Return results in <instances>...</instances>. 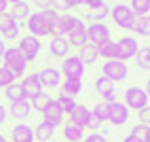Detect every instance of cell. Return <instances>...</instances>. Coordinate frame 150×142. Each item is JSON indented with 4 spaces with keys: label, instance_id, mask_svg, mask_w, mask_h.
<instances>
[{
    "label": "cell",
    "instance_id": "cell-49",
    "mask_svg": "<svg viewBox=\"0 0 150 142\" xmlns=\"http://www.w3.org/2000/svg\"><path fill=\"white\" fill-rule=\"evenodd\" d=\"M4 51H6V43H4V38H0V57L4 55Z\"/></svg>",
    "mask_w": 150,
    "mask_h": 142
},
{
    "label": "cell",
    "instance_id": "cell-12",
    "mask_svg": "<svg viewBox=\"0 0 150 142\" xmlns=\"http://www.w3.org/2000/svg\"><path fill=\"white\" fill-rule=\"evenodd\" d=\"M76 15L72 13H59L57 21L53 26V36H59V38H66L70 32H72V28L76 26Z\"/></svg>",
    "mask_w": 150,
    "mask_h": 142
},
{
    "label": "cell",
    "instance_id": "cell-10",
    "mask_svg": "<svg viewBox=\"0 0 150 142\" xmlns=\"http://www.w3.org/2000/svg\"><path fill=\"white\" fill-rule=\"evenodd\" d=\"M19 85H21V91H23V98L25 100H32L34 96L40 93V91H45L38 72H28L21 81H19Z\"/></svg>",
    "mask_w": 150,
    "mask_h": 142
},
{
    "label": "cell",
    "instance_id": "cell-35",
    "mask_svg": "<svg viewBox=\"0 0 150 142\" xmlns=\"http://www.w3.org/2000/svg\"><path fill=\"white\" fill-rule=\"evenodd\" d=\"M91 113L102 119V123H106V121H108V115H110V104H106L104 100H102V102H97V104L91 108Z\"/></svg>",
    "mask_w": 150,
    "mask_h": 142
},
{
    "label": "cell",
    "instance_id": "cell-29",
    "mask_svg": "<svg viewBox=\"0 0 150 142\" xmlns=\"http://www.w3.org/2000/svg\"><path fill=\"white\" fill-rule=\"evenodd\" d=\"M133 32L135 36H150V15H142V17H135V24H133Z\"/></svg>",
    "mask_w": 150,
    "mask_h": 142
},
{
    "label": "cell",
    "instance_id": "cell-17",
    "mask_svg": "<svg viewBox=\"0 0 150 142\" xmlns=\"http://www.w3.org/2000/svg\"><path fill=\"white\" fill-rule=\"evenodd\" d=\"M64 119H66V115H64V110L59 108V104L55 102V100L49 104V108L42 113V121H47V123H51L55 127H62L64 125Z\"/></svg>",
    "mask_w": 150,
    "mask_h": 142
},
{
    "label": "cell",
    "instance_id": "cell-48",
    "mask_svg": "<svg viewBox=\"0 0 150 142\" xmlns=\"http://www.w3.org/2000/svg\"><path fill=\"white\" fill-rule=\"evenodd\" d=\"M8 0H0V13H4V11H8Z\"/></svg>",
    "mask_w": 150,
    "mask_h": 142
},
{
    "label": "cell",
    "instance_id": "cell-45",
    "mask_svg": "<svg viewBox=\"0 0 150 142\" xmlns=\"http://www.w3.org/2000/svg\"><path fill=\"white\" fill-rule=\"evenodd\" d=\"M6 117H8V110H6L2 104H0V125H2L4 121H6Z\"/></svg>",
    "mask_w": 150,
    "mask_h": 142
},
{
    "label": "cell",
    "instance_id": "cell-33",
    "mask_svg": "<svg viewBox=\"0 0 150 142\" xmlns=\"http://www.w3.org/2000/svg\"><path fill=\"white\" fill-rule=\"evenodd\" d=\"M129 6L133 9V13H135L137 17L150 13V0H131V2H129Z\"/></svg>",
    "mask_w": 150,
    "mask_h": 142
},
{
    "label": "cell",
    "instance_id": "cell-1",
    "mask_svg": "<svg viewBox=\"0 0 150 142\" xmlns=\"http://www.w3.org/2000/svg\"><path fill=\"white\" fill-rule=\"evenodd\" d=\"M57 17H59L57 11H53V9H42V11H36V13H32L28 17L25 28H28V32L32 36H36V38L51 36Z\"/></svg>",
    "mask_w": 150,
    "mask_h": 142
},
{
    "label": "cell",
    "instance_id": "cell-54",
    "mask_svg": "<svg viewBox=\"0 0 150 142\" xmlns=\"http://www.w3.org/2000/svg\"><path fill=\"white\" fill-rule=\"evenodd\" d=\"M51 142H57V140H51Z\"/></svg>",
    "mask_w": 150,
    "mask_h": 142
},
{
    "label": "cell",
    "instance_id": "cell-43",
    "mask_svg": "<svg viewBox=\"0 0 150 142\" xmlns=\"http://www.w3.org/2000/svg\"><path fill=\"white\" fill-rule=\"evenodd\" d=\"M34 4L38 6V11H42V9H51V0H34Z\"/></svg>",
    "mask_w": 150,
    "mask_h": 142
},
{
    "label": "cell",
    "instance_id": "cell-41",
    "mask_svg": "<svg viewBox=\"0 0 150 142\" xmlns=\"http://www.w3.org/2000/svg\"><path fill=\"white\" fill-rule=\"evenodd\" d=\"M99 127H102V119H99L97 115H89V121H87V129H91V131H97Z\"/></svg>",
    "mask_w": 150,
    "mask_h": 142
},
{
    "label": "cell",
    "instance_id": "cell-47",
    "mask_svg": "<svg viewBox=\"0 0 150 142\" xmlns=\"http://www.w3.org/2000/svg\"><path fill=\"white\" fill-rule=\"evenodd\" d=\"M123 142H142V140H139V138H135L133 134H127V136L123 138Z\"/></svg>",
    "mask_w": 150,
    "mask_h": 142
},
{
    "label": "cell",
    "instance_id": "cell-42",
    "mask_svg": "<svg viewBox=\"0 0 150 142\" xmlns=\"http://www.w3.org/2000/svg\"><path fill=\"white\" fill-rule=\"evenodd\" d=\"M83 142H108V138L104 134H99V131H91V134H87Z\"/></svg>",
    "mask_w": 150,
    "mask_h": 142
},
{
    "label": "cell",
    "instance_id": "cell-32",
    "mask_svg": "<svg viewBox=\"0 0 150 142\" xmlns=\"http://www.w3.org/2000/svg\"><path fill=\"white\" fill-rule=\"evenodd\" d=\"M135 64L142 70H150V47H139V51L135 55Z\"/></svg>",
    "mask_w": 150,
    "mask_h": 142
},
{
    "label": "cell",
    "instance_id": "cell-25",
    "mask_svg": "<svg viewBox=\"0 0 150 142\" xmlns=\"http://www.w3.org/2000/svg\"><path fill=\"white\" fill-rule=\"evenodd\" d=\"M53 100H55V98H53L51 93H47V91H40L38 96H34L32 100H30V104H32V108L36 110V113H40V115H42L45 110L49 108V104L53 102Z\"/></svg>",
    "mask_w": 150,
    "mask_h": 142
},
{
    "label": "cell",
    "instance_id": "cell-55",
    "mask_svg": "<svg viewBox=\"0 0 150 142\" xmlns=\"http://www.w3.org/2000/svg\"><path fill=\"white\" fill-rule=\"evenodd\" d=\"M148 96H150V91H148Z\"/></svg>",
    "mask_w": 150,
    "mask_h": 142
},
{
    "label": "cell",
    "instance_id": "cell-50",
    "mask_svg": "<svg viewBox=\"0 0 150 142\" xmlns=\"http://www.w3.org/2000/svg\"><path fill=\"white\" fill-rule=\"evenodd\" d=\"M17 2H23V0H8V4H17Z\"/></svg>",
    "mask_w": 150,
    "mask_h": 142
},
{
    "label": "cell",
    "instance_id": "cell-9",
    "mask_svg": "<svg viewBox=\"0 0 150 142\" xmlns=\"http://www.w3.org/2000/svg\"><path fill=\"white\" fill-rule=\"evenodd\" d=\"M17 47H19V51L23 53V57L28 59V62H34V59L38 57V53H40V49H42L40 38H36V36H32V34L21 36Z\"/></svg>",
    "mask_w": 150,
    "mask_h": 142
},
{
    "label": "cell",
    "instance_id": "cell-40",
    "mask_svg": "<svg viewBox=\"0 0 150 142\" xmlns=\"http://www.w3.org/2000/svg\"><path fill=\"white\" fill-rule=\"evenodd\" d=\"M129 134H133L135 138H139V140H142V142H146V134H148V127L146 125H142V123H137L131 131H129Z\"/></svg>",
    "mask_w": 150,
    "mask_h": 142
},
{
    "label": "cell",
    "instance_id": "cell-37",
    "mask_svg": "<svg viewBox=\"0 0 150 142\" xmlns=\"http://www.w3.org/2000/svg\"><path fill=\"white\" fill-rule=\"evenodd\" d=\"M15 24V19L11 17V13L8 11H4V13H0V34H4L8 28H11Z\"/></svg>",
    "mask_w": 150,
    "mask_h": 142
},
{
    "label": "cell",
    "instance_id": "cell-13",
    "mask_svg": "<svg viewBox=\"0 0 150 142\" xmlns=\"http://www.w3.org/2000/svg\"><path fill=\"white\" fill-rule=\"evenodd\" d=\"M66 40L70 43V47H76V49H81L83 45L89 43V38H87V24H85V19L78 17L76 19V26L72 28V32H70L66 36Z\"/></svg>",
    "mask_w": 150,
    "mask_h": 142
},
{
    "label": "cell",
    "instance_id": "cell-44",
    "mask_svg": "<svg viewBox=\"0 0 150 142\" xmlns=\"http://www.w3.org/2000/svg\"><path fill=\"white\" fill-rule=\"evenodd\" d=\"M104 0H85V6L87 9H95V6H99Z\"/></svg>",
    "mask_w": 150,
    "mask_h": 142
},
{
    "label": "cell",
    "instance_id": "cell-5",
    "mask_svg": "<svg viewBox=\"0 0 150 142\" xmlns=\"http://www.w3.org/2000/svg\"><path fill=\"white\" fill-rule=\"evenodd\" d=\"M102 74L108 76L112 83H121V81H125L129 76V66L127 62H123V59H108V62H104L102 66Z\"/></svg>",
    "mask_w": 150,
    "mask_h": 142
},
{
    "label": "cell",
    "instance_id": "cell-52",
    "mask_svg": "<svg viewBox=\"0 0 150 142\" xmlns=\"http://www.w3.org/2000/svg\"><path fill=\"white\" fill-rule=\"evenodd\" d=\"M0 142H8V140H6V136H2V134H0Z\"/></svg>",
    "mask_w": 150,
    "mask_h": 142
},
{
    "label": "cell",
    "instance_id": "cell-34",
    "mask_svg": "<svg viewBox=\"0 0 150 142\" xmlns=\"http://www.w3.org/2000/svg\"><path fill=\"white\" fill-rule=\"evenodd\" d=\"M15 81H17V78H15V76L11 74V70H8V68H6L4 64L0 66V89L4 91V89H6L8 85H11V83H15Z\"/></svg>",
    "mask_w": 150,
    "mask_h": 142
},
{
    "label": "cell",
    "instance_id": "cell-51",
    "mask_svg": "<svg viewBox=\"0 0 150 142\" xmlns=\"http://www.w3.org/2000/svg\"><path fill=\"white\" fill-rule=\"evenodd\" d=\"M146 91H150V76H148V81H146Z\"/></svg>",
    "mask_w": 150,
    "mask_h": 142
},
{
    "label": "cell",
    "instance_id": "cell-15",
    "mask_svg": "<svg viewBox=\"0 0 150 142\" xmlns=\"http://www.w3.org/2000/svg\"><path fill=\"white\" fill-rule=\"evenodd\" d=\"M30 115H32V104L30 100H17V102H11L8 106V117H13L15 121H25Z\"/></svg>",
    "mask_w": 150,
    "mask_h": 142
},
{
    "label": "cell",
    "instance_id": "cell-24",
    "mask_svg": "<svg viewBox=\"0 0 150 142\" xmlns=\"http://www.w3.org/2000/svg\"><path fill=\"white\" fill-rule=\"evenodd\" d=\"M8 13H11V17L15 19V21H28V17L32 15V9H30V4L25 2H17V4H11V9H8Z\"/></svg>",
    "mask_w": 150,
    "mask_h": 142
},
{
    "label": "cell",
    "instance_id": "cell-30",
    "mask_svg": "<svg viewBox=\"0 0 150 142\" xmlns=\"http://www.w3.org/2000/svg\"><path fill=\"white\" fill-rule=\"evenodd\" d=\"M55 102L59 104V108L64 110V115H70V113L74 110V106H76V98H72V96L62 93V91H59V96L55 98Z\"/></svg>",
    "mask_w": 150,
    "mask_h": 142
},
{
    "label": "cell",
    "instance_id": "cell-11",
    "mask_svg": "<svg viewBox=\"0 0 150 142\" xmlns=\"http://www.w3.org/2000/svg\"><path fill=\"white\" fill-rule=\"evenodd\" d=\"M131 110L127 108V104L125 102H112L110 104V115H108V123H112L114 127H123V125H127V121H129V115Z\"/></svg>",
    "mask_w": 150,
    "mask_h": 142
},
{
    "label": "cell",
    "instance_id": "cell-27",
    "mask_svg": "<svg viewBox=\"0 0 150 142\" xmlns=\"http://www.w3.org/2000/svg\"><path fill=\"white\" fill-rule=\"evenodd\" d=\"M97 51H99V57H104L106 62L108 59H118V47H116V40H106L104 45H99L97 47Z\"/></svg>",
    "mask_w": 150,
    "mask_h": 142
},
{
    "label": "cell",
    "instance_id": "cell-8",
    "mask_svg": "<svg viewBox=\"0 0 150 142\" xmlns=\"http://www.w3.org/2000/svg\"><path fill=\"white\" fill-rule=\"evenodd\" d=\"M87 38L91 45L99 47L106 40H110V28L104 21H91V24H87Z\"/></svg>",
    "mask_w": 150,
    "mask_h": 142
},
{
    "label": "cell",
    "instance_id": "cell-19",
    "mask_svg": "<svg viewBox=\"0 0 150 142\" xmlns=\"http://www.w3.org/2000/svg\"><path fill=\"white\" fill-rule=\"evenodd\" d=\"M89 115H91V108L85 106V104H76L74 110L68 115V121L74 123L78 127H87V121H89Z\"/></svg>",
    "mask_w": 150,
    "mask_h": 142
},
{
    "label": "cell",
    "instance_id": "cell-21",
    "mask_svg": "<svg viewBox=\"0 0 150 142\" xmlns=\"http://www.w3.org/2000/svg\"><path fill=\"white\" fill-rule=\"evenodd\" d=\"M64 129H62V134H64V138H66V142H83L85 140V127H78V125H74V123H64L62 125Z\"/></svg>",
    "mask_w": 150,
    "mask_h": 142
},
{
    "label": "cell",
    "instance_id": "cell-26",
    "mask_svg": "<svg viewBox=\"0 0 150 142\" xmlns=\"http://www.w3.org/2000/svg\"><path fill=\"white\" fill-rule=\"evenodd\" d=\"M106 17H110V6L106 4V0L99 6L89 9V11L85 13V19H89V24H91V21H104Z\"/></svg>",
    "mask_w": 150,
    "mask_h": 142
},
{
    "label": "cell",
    "instance_id": "cell-46",
    "mask_svg": "<svg viewBox=\"0 0 150 142\" xmlns=\"http://www.w3.org/2000/svg\"><path fill=\"white\" fill-rule=\"evenodd\" d=\"M70 2V6L72 9H81V6H85V0H68Z\"/></svg>",
    "mask_w": 150,
    "mask_h": 142
},
{
    "label": "cell",
    "instance_id": "cell-53",
    "mask_svg": "<svg viewBox=\"0 0 150 142\" xmlns=\"http://www.w3.org/2000/svg\"><path fill=\"white\" fill-rule=\"evenodd\" d=\"M146 142H150V127H148V134H146Z\"/></svg>",
    "mask_w": 150,
    "mask_h": 142
},
{
    "label": "cell",
    "instance_id": "cell-31",
    "mask_svg": "<svg viewBox=\"0 0 150 142\" xmlns=\"http://www.w3.org/2000/svg\"><path fill=\"white\" fill-rule=\"evenodd\" d=\"M4 98L8 100V102H17V100H23V91H21V85L17 83H11L6 89H4Z\"/></svg>",
    "mask_w": 150,
    "mask_h": 142
},
{
    "label": "cell",
    "instance_id": "cell-39",
    "mask_svg": "<svg viewBox=\"0 0 150 142\" xmlns=\"http://www.w3.org/2000/svg\"><path fill=\"white\" fill-rule=\"evenodd\" d=\"M51 9L57 11V13H68L72 6H70L68 0H51Z\"/></svg>",
    "mask_w": 150,
    "mask_h": 142
},
{
    "label": "cell",
    "instance_id": "cell-16",
    "mask_svg": "<svg viewBox=\"0 0 150 142\" xmlns=\"http://www.w3.org/2000/svg\"><path fill=\"white\" fill-rule=\"evenodd\" d=\"M11 142H34V127L19 121L11 129Z\"/></svg>",
    "mask_w": 150,
    "mask_h": 142
},
{
    "label": "cell",
    "instance_id": "cell-22",
    "mask_svg": "<svg viewBox=\"0 0 150 142\" xmlns=\"http://www.w3.org/2000/svg\"><path fill=\"white\" fill-rule=\"evenodd\" d=\"M59 91L72 96V98L81 96L83 93V78H64L62 85H59Z\"/></svg>",
    "mask_w": 150,
    "mask_h": 142
},
{
    "label": "cell",
    "instance_id": "cell-2",
    "mask_svg": "<svg viewBox=\"0 0 150 142\" xmlns=\"http://www.w3.org/2000/svg\"><path fill=\"white\" fill-rule=\"evenodd\" d=\"M2 62L4 66L11 70V74L19 81V78H23L28 74V59L23 57V53L19 51V47H6V51L2 55Z\"/></svg>",
    "mask_w": 150,
    "mask_h": 142
},
{
    "label": "cell",
    "instance_id": "cell-14",
    "mask_svg": "<svg viewBox=\"0 0 150 142\" xmlns=\"http://www.w3.org/2000/svg\"><path fill=\"white\" fill-rule=\"evenodd\" d=\"M38 76H40V83H42L45 89H59V85H62V81H64L62 70H59V68H53V66L40 70Z\"/></svg>",
    "mask_w": 150,
    "mask_h": 142
},
{
    "label": "cell",
    "instance_id": "cell-4",
    "mask_svg": "<svg viewBox=\"0 0 150 142\" xmlns=\"http://www.w3.org/2000/svg\"><path fill=\"white\" fill-rule=\"evenodd\" d=\"M110 17H112V21L118 26V28H123V30H131L133 24H135V13H133V9L129 6L127 2H118L114 4L112 9H110Z\"/></svg>",
    "mask_w": 150,
    "mask_h": 142
},
{
    "label": "cell",
    "instance_id": "cell-28",
    "mask_svg": "<svg viewBox=\"0 0 150 142\" xmlns=\"http://www.w3.org/2000/svg\"><path fill=\"white\" fill-rule=\"evenodd\" d=\"M95 91H97L102 98H106V96H110V93H114V83H112L108 76L102 74V76L95 78Z\"/></svg>",
    "mask_w": 150,
    "mask_h": 142
},
{
    "label": "cell",
    "instance_id": "cell-36",
    "mask_svg": "<svg viewBox=\"0 0 150 142\" xmlns=\"http://www.w3.org/2000/svg\"><path fill=\"white\" fill-rule=\"evenodd\" d=\"M2 38H4V40H19V38H21V28H19V24L15 21V24L2 34Z\"/></svg>",
    "mask_w": 150,
    "mask_h": 142
},
{
    "label": "cell",
    "instance_id": "cell-23",
    "mask_svg": "<svg viewBox=\"0 0 150 142\" xmlns=\"http://www.w3.org/2000/svg\"><path fill=\"white\" fill-rule=\"evenodd\" d=\"M78 57L83 59V64H85V66H91V64H95L97 59H99V51H97V47H95V45L87 43V45H83L81 49H78Z\"/></svg>",
    "mask_w": 150,
    "mask_h": 142
},
{
    "label": "cell",
    "instance_id": "cell-20",
    "mask_svg": "<svg viewBox=\"0 0 150 142\" xmlns=\"http://www.w3.org/2000/svg\"><path fill=\"white\" fill-rule=\"evenodd\" d=\"M55 125L47 123V121H40L36 127H34V140L36 142H51L55 140Z\"/></svg>",
    "mask_w": 150,
    "mask_h": 142
},
{
    "label": "cell",
    "instance_id": "cell-6",
    "mask_svg": "<svg viewBox=\"0 0 150 142\" xmlns=\"http://www.w3.org/2000/svg\"><path fill=\"white\" fill-rule=\"evenodd\" d=\"M85 64H83V59L78 57V53L76 55H72L70 53L66 59H62V74H64V78H83V74H85Z\"/></svg>",
    "mask_w": 150,
    "mask_h": 142
},
{
    "label": "cell",
    "instance_id": "cell-3",
    "mask_svg": "<svg viewBox=\"0 0 150 142\" xmlns=\"http://www.w3.org/2000/svg\"><path fill=\"white\" fill-rule=\"evenodd\" d=\"M123 102L127 104L129 110H135V113H137V110H142L144 106L150 104V96H148V91L144 87L131 85V87H127L123 91Z\"/></svg>",
    "mask_w": 150,
    "mask_h": 142
},
{
    "label": "cell",
    "instance_id": "cell-38",
    "mask_svg": "<svg viewBox=\"0 0 150 142\" xmlns=\"http://www.w3.org/2000/svg\"><path fill=\"white\" fill-rule=\"evenodd\" d=\"M137 123H142V125L150 127V104L144 106L142 110H137Z\"/></svg>",
    "mask_w": 150,
    "mask_h": 142
},
{
    "label": "cell",
    "instance_id": "cell-7",
    "mask_svg": "<svg viewBox=\"0 0 150 142\" xmlns=\"http://www.w3.org/2000/svg\"><path fill=\"white\" fill-rule=\"evenodd\" d=\"M116 47H118V59L129 62V59H135V55H137V51H139V47H142V45L137 43L135 36L125 34V36H121L116 40Z\"/></svg>",
    "mask_w": 150,
    "mask_h": 142
},
{
    "label": "cell",
    "instance_id": "cell-18",
    "mask_svg": "<svg viewBox=\"0 0 150 142\" xmlns=\"http://www.w3.org/2000/svg\"><path fill=\"white\" fill-rule=\"evenodd\" d=\"M70 49H72L70 43L66 38H59V36H53L51 43H49V53L53 57H57V59H66L70 55Z\"/></svg>",
    "mask_w": 150,
    "mask_h": 142
}]
</instances>
